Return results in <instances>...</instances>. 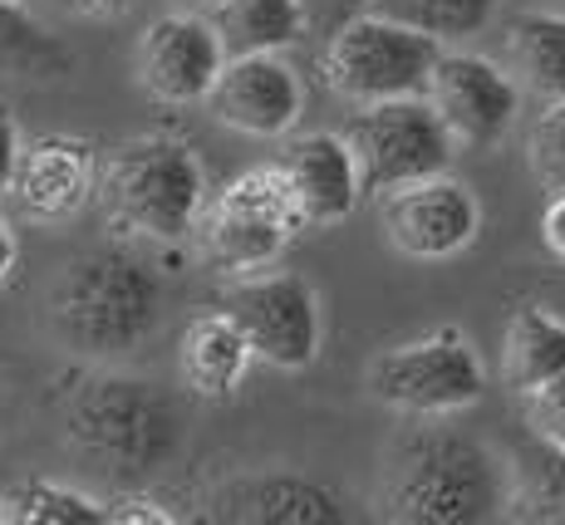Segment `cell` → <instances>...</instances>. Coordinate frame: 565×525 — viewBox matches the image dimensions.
<instances>
[{"mask_svg": "<svg viewBox=\"0 0 565 525\" xmlns=\"http://www.w3.org/2000/svg\"><path fill=\"white\" fill-rule=\"evenodd\" d=\"M374 506L404 525H482L512 506V462L482 437L452 428H404L379 457Z\"/></svg>", "mask_w": 565, "mask_h": 525, "instance_id": "6da1fadb", "label": "cell"}, {"mask_svg": "<svg viewBox=\"0 0 565 525\" xmlns=\"http://www.w3.org/2000/svg\"><path fill=\"white\" fill-rule=\"evenodd\" d=\"M60 428L84 462L124 481L162 472L182 442L168 393L118 368H79L60 383Z\"/></svg>", "mask_w": 565, "mask_h": 525, "instance_id": "7a4b0ae2", "label": "cell"}, {"mask_svg": "<svg viewBox=\"0 0 565 525\" xmlns=\"http://www.w3.org/2000/svg\"><path fill=\"white\" fill-rule=\"evenodd\" d=\"M50 324L64 349L94 358H124L162 324V280L134 240L94 246L64 266L50 290Z\"/></svg>", "mask_w": 565, "mask_h": 525, "instance_id": "3957f363", "label": "cell"}, {"mask_svg": "<svg viewBox=\"0 0 565 525\" xmlns=\"http://www.w3.org/2000/svg\"><path fill=\"white\" fill-rule=\"evenodd\" d=\"M99 202L118 240L134 246H178L198 232L206 206L202 158L182 138H128L104 158Z\"/></svg>", "mask_w": 565, "mask_h": 525, "instance_id": "277c9868", "label": "cell"}, {"mask_svg": "<svg viewBox=\"0 0 565 525\" xmlns=\"http://www.w3.org/2000/svg\"><path fill=\"white\" fill-rule=\"evenodd\" d=\"M443 40L423 35L379 10H360L344 25L324 35L320 50V79L324 89L344 104H384V98L428 94V79L443 60Z\"/></svg>", "mask_w": 565, "mask_h": 525, "instance_id": "5b68a950", "label": "cell"}, {"mask_svg": "<svg viewBox=\"0 0 565 525\" xmlns=\"http://www.w3.org/2000/svg\"><path fill=\"white\" fill-rule=\"evenodd\" d=\"M300 232H310V226L300 222L280 172L266 162V168L236 172L226 188L206 192L192 236H198V256L206 260V270L232 280L246 270L276 266Z\"/></svg>", "mask_w": 565, "mask_h": 525, "instance_id": "8992f818", "label": "cell"}, {"mask_svg": "<svg viewBox=\"0 0 565 525\" xmlns=\"http://www.w3.org/2000/svg\"><path fill=\"white\" fill-rule=\"evenodd\" d=\"M364 383L369 398H379L384 408H398L408 418H448V413L472 408L487 393V368L458 324H438V330L384 349L369 364Z\"/></svg>", "mask_w": 565, "mask_h": 525, "instance_id": "52a82bcc", "label": "cell"}, {"mask_svg": "<svg viewBox=\"0 0 565 525\" xmlns=\"http://www.w3.org/2000/svg\"><path fill=\"white\" fill-rule=\"evenodd\" d=\"M344 138H350L354 158H360L364 196H384V192L408 188V182L438 178L458 158V138L448 133V124L428 104V94L354 108Z\"/></svg>", "mask_w": 565, "mask_h": 525, "instance_id": "ba28073f", "label": "cell"}, {"mask_svg": "<svg viewBox=\"0 0 565 525\" xmlns=\"http://www.w3.org/2000/svg\"><path fill=\"white\" fill-rule=\"evenodd\" d=\"M226 314L252 339L256 358L270 368L300 374L320 358V294L296 270H246L226 280Z\"/></svg>", "mask_w": 565, "mask_h": 525, "instance_id": "9c48e42d", "label": "cell"}, {"mask_svg": "<svg viewBox=\"0 0 565 525\" xmlns=\"http://www.w3.org/2000/svg\"><path fill=\"white\" fill-rule=\"evenodd\" d=\"M384 236L408 260H452L482 236V202L448 172L379 196Z\"/></svg>", "mask_w": 565, "mask_h": 525, "instance_id": "30bf717a", "label": "cell"}, {"mask_svg": "<svg viewBox=\"0 0 565 525\" xmlns=\"http://www.w3.org/2000/svg\"><path fill=\"white\" fill-rule=\"evenodd\" d=\"M428 104L443 114L458 148H497L521 114V84L512 69L472 50H443L428 79Z\"/></svg>", "mask_w": 565, "mask_h": 525, "instance_id": "8fae6325", "label": "cell"}, {"mask_svg": "<svg viewBox=\"0 0 565 525\" xmlns=\"http://www.w3.org/2000/svg\"><path fill=\"white\" fill-rule=\"evenodd\" d=\"M226 60L232 54L206 10H172V15H158L138 40V84L172 108L206 104Z\"/></svg>", "mask_w": 565, "mask_h": 525, "instance_id": "7c38bea8", "label": "cell"}, {"mask_svg": "<svg viewBox=\"0 0 565 525\" xmlns=\"http://www.w3.org/2000/svg\"><path fill=\"white\" fill-rule=\"evenodd\" d=\"M202 108L232 133L286 138L306 114V84H300V69L280 50L232 54Z\"/></svg>", "mask_w": 565, "mask_h": 525, "instance_id": "4fadbf2b", "label": "cell"}, {"mask_svg": "<svg viewBox=\"0 0 565 525\" xmlns=\"http://www.w3.org/2000/svg\"><path fill=\"white\" fill-rule=\"evenodd\" d=\"M99 172H104V152L89 138L40 133L20 148V168L6 196L30 222L60 226L99 196Z\"/></svg>", "mask_w": 565, "mask_h": 525, "instance_id": "5bb4252c", "label": "cell"}, {"mask_svg": "<svg viewBox=\"0 0 565 525\" xmlns=\"http://www.w3.org/2000/svg\"><path fill=\"white\" fill-rule=\"evenodd\" d=\"M270 168L280 172V182H286L290 202H296L300 222H306L310 232L340 226L364 196L360 158H354V148H350L344 133H296V138H286V148L276 152Z\"/></svg>", "mask_w": 565, "mask_h": 525, "instance_id": "9a60e30c", "label": "cell"}, {"mask_svg": "<svg viewBox=\"0 0 565 525\" xmlns=\"http://www.w3.org/2000/svg\"><path fill=\"white\" fill-rule=\"evenodd\" d=\"M206 516L242 525H334L344 496L300 472H236L206 491Z\"/></svg>", "mask_w": 565, "mask_h": 525, "instance_id": "2e32d148", "label": "cell"}, {"mask_svg": "<svg viewBox=\"0 0 565 525\" xmlns=\"http://www.w3.org/2000/svg\"><path fill=\"white\" fill-rule=\"evenodd\" d=\"M256 349L252 339L242 334V324L222 310H202L188 320V330L178 339V368L182 383H188L192 398L206 403H226L236 398V388L246 383V368H252Z\"/></svg>", "mask_w": 565, "mask_h": 525, "instance_id": "e0dca14e", "label": "cell"}, {"mask_svg": "<svg viewBox=\"0 0 565 525\" xmlns=\"http://www.w3.org/2000/svg\"><path fill=\"white\" fill-rule=\"evenodd\" d=\"M206 20L216 25L226 54H286L315 30L306 0H212Z\"/></svg>", "mask_w": 565, "mask_h": 525, "instance_id": "ac0fdd59", "label": "cell"}, {"mask_svg": "<svg viewBox=\"0 0 565 525\" xmlns=\"http://www.w3.org/2000/svg\"><path fill=\"white\" fill-rule=\"evenodd\" d=\"M507 69L516 74L521 94L541 104H565V15L526 10L507 25Z\"/></svg>", "mask_w": 565, "mask_h": 525, "instance_id": "d6986e66", "label": "cell"}, {"mask_svg": "<svg viewBox=\"0 0 565 525\" xmlns=\"http://www.w3.org/2000/svg\"><path fill=\"white\" fill-rule=\"evenodd\" d=\"M565 374V320L546 304H521L502 339V378L512 393H531Z\"/></svg>", "mask_w": 565, "mask_h": 525, "instance_id": "ffe728a7", "label": "cell"}, {"mask_svg": "<svg viewBox=\"0 0 565 525\" xmlns=\"http://www.w3.org/2000/svg\"><path fill=\"white\" fill-rule=\"evenodd\" d=\"M74 54L30 15L25 0H0V79H60Z\"/></svg>", "mask_w": 565, "mask_h": 525, "instance_id": "44dd1931", "label": "cell"}, {"mask_svg": "<svg viewBox=\"0 0 565 525\" xmlns=\"http://www.w3.org/2000/svg\"><path fill=\"white\" fill-rule=\"evenodd\" d=\"M512 521L565 525V452L561 447H526L512 457Z\"/></svg>", "mask_w": 565, "mask_h": 525, "instance_id": "7402d4cb", "label": "cell"}, {"mask_svg": "<svg viewBox=\"0 0 565 525\" xmlns=\"http://www.w3.org/2000/svg\"><path fill=\"white\" fill-rule=\"evenodd\" d=\"M6 521L15 525H108V501L64 481H20L6 491Z\"/></svg>", "mask_w": 565, "mask_h": 525, "instance_id": "603a6c76", "label": "cell"}, {"mask_svg": "<svg viewBox=\"0 0 565 525\" xmlns=\"http://www.w3.org/2000/svg\"><path fill=\"white\" fill-rule=\"evenodd\" d=\"M369 10L404 20V25L423 30V35L443 40V45H458V40L482 35L492 25L497 0H374Z\"/></svg>", "mask_w": 565, "mask_h": 525, "instance_id": "cb8c5ba5", "label": "cell"}, {"mask_svg": "<svg viewBox=\"0 0 565 525\" xmlns=\"http://www.w3.org/2000/svg\"><path fill=\"white\" fill-rule=\"evenodd\" d=\"M526 158H531V178H536L551 196L565 192V104H541Z\"/></svg>", "mask_w": 565, "mask_h": 525, "instance_id": "d4e9b609", "label": "cell"}, {"mask_svg": "<svg viewBox=\"0 0 565 525\" xmlns=\"http://www.w3.org/2000/svg\"><path fill=\"white\" fill-rule=\"evenodd\" d=\"M521 403H526L531 437L565 452V374L551 378V383H541V388H531V393H521Z\"/></svg>", "mask_w": 565, "mask_h": 525, "instance_id": "484cf974", "label": "cell"}, {"mask_svg": "<svg viewBox=\"0 0 565 525\" xmlns=\"http://www.w3.org/2000/svg\"><path fill=\"white\" fill-rule=\"evenodd\" d=\"M108 521L114 525H178V516L162 501L138 496V491H124V496L108 501Z\"/></svg>", "mask_w": 565, "mask_h": 525, "instance_id": "4316f807", "label": "cell"}, {"mask_svg": "<svg viewBox=\"0 0 565 525\" xmlns=\"http://www.w3.org/2000/svg\"><path fill=\"white\" fill-rule=\"evenodd\" d=\"M20 148H25V138H20L15 114H10V104H0V196H6V192H10V182H15Z\"/></svg>", "mask_w": 565, "mask_h": 525, "instance_id": "83f0119b", "label": "cell"}, {"mask_svg": "<svg viewBox=\"0 0 565 525\" xmlns=\"http://www.w3.org/2000/svg\"><path fill=\"white\" fill-rule=\"evenodd\" d=\"M54 10H64V15L74 20H118L134 0H50Z\"/></svg>", "mask_w": 565, "mask_h": 525, "instance_id": "f1b7e54d", "label": "cell"}, {"mask_svg": "<svg viewBox=\"0 0 565 525\" xmlns=\"http://www.w3.org/2000/svg\"><path fill=\"white\" fill-rule=\"evenodd\" d=\"M541 240H546L551 256L565 260V192L551 196L546 212H541Z\"/></svg>", "mask_w": 565, "mask_h": 525, "instance_id": "f546056e", "label": "cell"}, {"mask_svg": "<svg viewBox=\"0 0 565 525\" xmlns=\"http://www.w3.org/2000/svg\"><path fill=\"white\" fill-rule=\"evenodd\" d=\"M306 6L315 10V15L324 20V35H330L334 25H344L350 15H360V10H369L374 0H306Z\"/></svg>", "mask_w": 565, "mask_h": 525, "instance_id": "4dcf8cb0", "label": "cell"}, {"mask_svg": "<svg viewBox=\"0 0 565 525\" xmlns=\"http://www.w3.org/2000/svg\"><path fill=\"white\" fill-rule=\"evenodd\" d=\"M15 256H20L15 226H10V216L0 212V286H6V280H10V270H15Z\"/></svg>", "mask_w": 565, "mask_h": 525, "instance_id": "1f68e13d", "label": "cell"}, {"mask_svg": "<svg viewBox=\"0 0 565 525\" xmlns=\"http://www.w3.org/2000/svg\"><path fill=\"white\" fill-rule=\"evenodd\" d=\"M188 6H202V10H206V6H212V0H188Z\"/></svg>", "mask_w": 565, "mask_h": 525, "instance_id": "d6a6232c", "label": "cell"}, {"mask_svg": "<svg viewBox=\"0 0 565 525\" xmlns=\"http://www.w3.org/2000/svg\"><path fill=\"white\" fill-rule=\"evenodd\" d=\"M0 521H6V496H0Z\"/></svg>", "mask_w": 565, "mask_h": 525, "instance_id": "836d02e7", "label": "cell"}, {"mask_svg": "<svg viewBox=\"0 0 565 525\" xmlns=\"http://www.w3.org/2000/svg\"><path fill=\"white\" fill-rule=\"evenodd\" d=\"M0 422H6V398H0Z\"/></svg>", "mask_w": 565, "mask_h": 525, "instance_id": "e575fe53", "label": "cell"}, {"mask_svg": "<svg viewBox=\"0 0 565 525\" xmlns=\"http://www.w3.org/2000/svg\"><path fill=\"white\" fill-rule=\"evenodd\" d=\"M25 6H30V0H25Z\"/></svg>", "mask_w": 565, "mask_h": 525, "instance_id": "d590c367", "label": "cell"}]
</instances>
